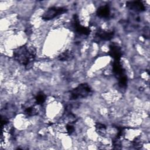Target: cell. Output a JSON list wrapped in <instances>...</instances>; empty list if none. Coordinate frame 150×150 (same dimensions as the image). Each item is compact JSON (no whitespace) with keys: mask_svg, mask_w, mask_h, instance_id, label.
Instances as JSON below:
<instances>
[{"mask_svg":"<svg viewBox=\"0 0 150 150\" xmlns=\"http://www.w3.org/2000/svg\"><path fill=\"white\" fill-rule=\"evenodd\" d=\"M36 54V50L33 46L23 45L13 50V56L14 59L19 64L29 69L34 61Z\"/></svg>","mask_w":150,"mask_h":150,"instance_id":"obj_1","label":"cell"},{"mask_svg":"<svg viewBox=\"0 0 150 150\" xmlns=\"http://www.w3.org/2000/svg\"><path fill=\"white\" fill-rule=\"evenodd\" d=\"M127 6L135 12H142L145 11V6L142 1H129L127 2Z\"/></svg>","mask_w":150,"mask_h":150,"instance_id":"obj_5","label":"cell"},{"mask_svg":"<svg viewBox=\"0 0 150 150\" xmlns=\"http://www.w3.org/2000/svg\"><path fill=\"white\" fill-rule=\"evenodd\" d=\"M96 36L98 38L104 40H110L114 36V33L112 31H108L100 29L96 33Z\"/></svg>","mask_w":150,"mask_h":150,"instance_id":"obj_7","label":"cell"},{"mask_svg":"<svg viewBox=\"0 0 150 150\" xmlns=\"http://www.w3.org/2000/svg\"><path fill=\"white\" fill-rule=\"evenodd\" d=\"M67 11V9L61 6H53L50 7L45 11L42 15V19L49 21L52 19Z\"/></svg>","mask_w":150,"mask_h":150,"instance_id":"obj_3","label":"cell"},{"mask_svg":"<svg viewBox=\"0 0 150 150\" xmlns=\"http://www.w3.org/2000/svg\"><path fill=\"white\" fill-rule=\"evenodd\" d=\"M91 93V88L88 84L84 83L79 85L70 92V98L76 100L78 98H84Z\"/></svg>","mask_w":150,"mask_h":150,"instance_id":"obj_2","label":"cell"},{"mask_svg":"<svg viewBox=\"0 0 150 150\" xmlns=\"http://www.w3.org/2000/svg\"><path fill=\"white\" fill-rule=\"evenodd\" d=\"M110 54L114 58V60H120V57L122 55V52L120 47L116 44L112 43L110 46Z\"/></svg>","mask_w":150,"mask_h":150,"instance_id":"obj_4","label":"cell"},{"mask_svg":"<svg viewBox=\"0 0 150 150\" xmlns=\"http://www.w3.org/2000/svg\"><path fill=\"white\" fill-rule=\"evenodd\" d=\"M73 57V53L70 50H66L60 53L59 56V59L62 61H67L71 60Z\"/></svg>","mask_w":150,"mask_h":150,"instance_id":"obj_9","label":"cell"},{"mask_svg":"<svg viewBox=\"0 0 150 150\" xmlns=\"http://www.w3.org/2000/svg\"><path fill=\"white\" fill-rule=\"evenodd\" d=\"M35 102L36 105H42L46 101V96L42 91L38 93V94L35 97Z\"/></svg>","mask_w":150,"mask_h":150,"instance_id":"obj_8","label":"cell"},{"mask_svg":"<svg viewBox=\"0 0 150 150\" xmlns=\"http://www.w3.org/2000/svg\"><path fill=\"white\" fill-rule=\"evenodd\" d=\"M110 8L107 5L100 6L97 10V15L101 18H108L110 15Z\"/></svg>","mask_w":150,"mask_h":150,"instance_id":"obj_6","label":"cell"}]
</instances>
